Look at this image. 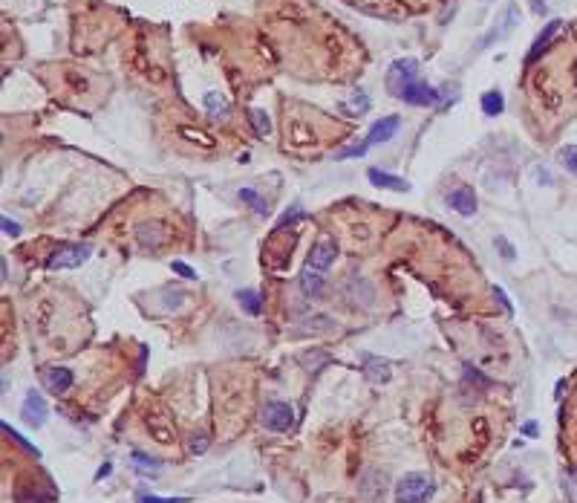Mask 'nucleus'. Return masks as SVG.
I'll return each instance as SVG.
<instances>
[{"mask_svg": "<svg viewBox=\"0 0 577 503\" xmlns=\"http://www.w3.org/2000/svg\"><path fill=\"white\" fill-rule=\"evenodd\" d=\"M136 500L139 503H188V498H159V495H148V492H142Z\"/></svg>", "mask_w": 577, "mask_h": 503, "instance_id": "26", "label": "nucleus"}, {"mask_svg": "<svg viewBox=\"0 0 577 503\" xmlns=\"http://www.w3.org/2000/svg\"><path fill=\"white\" fill-rule=\"evenodd\" d=\"M73 382H75V376H73V370H69V368H49L44 373V388L52 390L55 396L67 394V390L73 388Z\"/></svg>", "mask_w": 577, "mask_h": 503, "instance_id": "9", "label": "nucleus"}, {"mask_svg": "<svg viewBox=\"0 0 577 503\" xmlns=\"http://www.w3.org/2000/svg\"><path fill=\"white\" fill-rule=\"evenodd\" d=\"M263 425L269 431H289L294 425V411L289 402H269L263 411Z\"/></svg>", "mask_w": 577, "mask_h": 503, "instance_id": "4", "label": "nucleus"}, {"mask_svg": "<svg viewBox=\"0 0 577 503\" xmlns=\"http://www.w3.org/2000/svg\"><path fill=\"white\" fill-rule=\"evenodd\" d=\"M505 23L502 26H494V30H491L485 38H482V44H480V49H485V47H491L494 44V41H499V38H505L508 35L511 30H514V23H517V6H508L505 9V18H502Z\"/></svg>", "mask_w": 577, "mask_h": 503, "instance_id": "13", "label": "nucleus"}, {"mask_svg": "<svg viewBox=\"0 0 577 503\" xmlns=\"http://www.w3.org/2000/svg\"><path fill=\"white\" fill-rule=\"evenodd\" d=\"M110 471H113V466H110V463H104L102 469H98V471H95V480H102V478H107V474H110Z\"/></svg>", "mask_w": 577, "mask_h": 503, "instance_id": "33", "label": "nucleus"}, {"mask_svg": "<svg viewBox=\"0 0 577 503\" xmlns=\"http://www.w3.org/2000/svg\"><path fill=\"white\" fill-rule=\"evenodd\" d=\"M301 361H303V365H315V361H329V356L315 350V353H303V356H301Z\"/></svg>", "mask_w": 577, "mask_h": 503, "instance_id": "29", "label": "nucleus"}, {"mask_svg": "<svg viewBox=\"0 0 577 503\" xmlns=\"http://www.w3.org/2000/svg\"><path fill=\"white\" fill-rule=\"evenodd\" d=\"M335 255H338L335 241H318V243L312 246V255H309L306 267H312V269L323 272V269H329V263L335 260Z\"/></svg>", "mask_w": 577, "mask_h": 503, "instance_id": "7", "label": "nucleus"}, {"mask_svg": "<svg viewBox=\"0 0 577 503\" xmlns=\"http://www.w3.org/2000/svg\"><path fill=\"white\" fill-rule=\"evenodd\" d=\"M497 246L502 249V258L505 260H514V249H511V243L505 241V237H497Z\"/></svg>", "mask_w": 577, "mask_h": 503, "instance_id": "30", "label": "nucleus"}, {"mask_svg": "<svg viewBox=\"0 0 577 503\" xmlns=\"http://www.w3.org/2000/svg\"><path fill=\"white\" fill-rule=\"evenodd\" d=\"M15 500H18V503H49L52 495H40V492H35V486H21L18 492H15Z\"/></svg>", "mask_w": 577, "mask_h": 503, "instance_id": "19", "label": "nucleus"}, {"mask_svg": "<svg viewBox=\"0 0 577 503\" xmlns=\"http://www.w3.org/2000/svg\"><path fill=\"white\" fill-rule=\"evenodd\" d=\"M21 416H23V423L30 428H40L47 423V402H44V396H40L38 390H30V394H26V399L21 405Z\"/></svg>", "mask_w": 577, "mask_h": 503, "instance_id": "5", "label": "nucleus"}, {"mask_svg": "<svg viewBox=\"0 0 577 503\" xmlns=\"http://www.w3.org/2000/svg\"><path fill=\"white\" fill-rule=\"evenodd\" d=\"M531 6H534V12H537V15H543V12H545V3H543V0H531Z\"/></svg>", "mask_w": 577, "mask_h": 503, "instance_id": "36", "label": "nucleus"}, {"mask_svg": "<svg viewBox=\"0 0 577 503\" xmlns=\"http://www.w3.org/2000/svg\"><path fill=\"white\" fill-rule=\"evenodd\" d=\"M364 373H367V379L370 382H375V385H381V382H387L390 379V361H384V359H375V356H367V361H364Z\"/></svg>", "mask_w": 577, "mask_h": 503, "instance_id": "15", "label": "nucleus"}, {"mask_svg": "<svg viewBox=\"0 0 577 503\" xmlns=\"http://www.w3.org/2000/svg\"><path fill=\"white\" fill-rule=\"evenodd\" d=\"M171 269H174L176 275H182V278H188V281H191V278H196V272L188 267V263H182V260H174V263H171Z\"/></svg>", "mask_w": 577, "mask_h": 503, "instance_id": "28", "label": "nucleus"}, {"mask_svg": "<svg viewBox=\"0 0 577 503\" xmlns=\"http://www.w3.org/2000/svg\"><path fill=\"white\" fill-rule=\"evenodd\" d=\"M240 200H243V203H248L257 214H266V212H269V205H266V200L260 197L257 191H251V188H240Z\"/></svg>", "mask_w": 577, "mask_h": 503, "instance_id": "22", "label": "nucleus"}, {"mask_svg": "<svg viewBox=\"0 0 577 503\" xmlns=\"http://www.w3.org/2000/svg\"><path fill=\"white\" fill-rule=\"evenodd\" d=\"M87 258H90L87 243H61L49 255L47 269H75V267H81V263H87Z\"/></svg>", "mask_w": 577, "mask_h": 503, "instance_id": "3", "label": "nucleus"}, {"mask_svg": "<svg viewBox=\"0 0 577 503\" xmlns=\"http://www.w3.org/2000/svg\"><path fill=\"white\" fill-rule=\"evenodd\" d=\"M248 119H251V124H255L257 136H269V131H272V122H269V116H266V110L255 107V110H251V113H248Z\"/></svg>", "mask_w": 577, "mask_h": 503, "instance_id": "21", "label": "nucleus"}, {"mask_svg": "<svg viewBox=\"0 0 577 503\" xmlns=\"http://www.w3.org/2000/svg\"><path fill=\"white\" fill-rule=\"evenodd\" d=\"M133 463H136L139 469H153V471L159 469V460H150V457H145V454H139V451L133 454Z\"/></svg>", "mask_w": 577, "mask_h": 503, "instance_id": "27", "label": "nucleus"}, {"mask_svg": "<svg viewBox=\"0 0 577 503\" xmlns=\"http://www.w3.org/2000/svg\"><path fill=\"white\" fill-rule=\"evenodd\" d=\"M505 110V99H502V93L499 90H491L482 96V113L485 116H499Z\"/></svg>", "mask_w": 577, "mask_h": 503, "instance_id": "17", "label": "nucleus"}, {"mask_svg": "<svg viewBox=\"0 0 577 503\" xmlns=\"http://www.w3.org/2000/svg\"><path fill=\"white\" fill-rule=\"evenodd\" d=\"M205 107L211 110V116H214V119H220V116L225 119V116H228V107H231V104H228V99H225V96H220V93H205Z\"/></svg>", "mask_w": 577, "mask_h": 503, "instance_id": "16", "label": "nucleus"}, {"mask_svg": "<svg viewBox=\"0 0 577 503\" xmlns=\"http://www.w3.org/2000/svg\"><path fill=\"white\" fill-rule=\"evenodd\" d=\"M447 205L454 208L456 214H462V217L476 214V194H473V188L462 186V188H456V191H450V194H447Z\"/></svg>", "mask_w": 577, "mask_h": 503, "instance_id": "6", "label": "nucleus"}, {"mask_svg": "<svg viewBox=\"0 0 577 503\" xmlns=\"http://www.w3.org/2000/svg\"><path fill=\"white\" fill-rule=\"evenodd\" d=\"M367 148H370V142H361V145H349V148H344V150H338V153H335V159H349V157H364V153H367Z\"/></svg>", "mask_w": 577, "mask_h": 503, "instance_id": "24", "label": "nucleus"}, {"mask_svg": "<svg viewBox=\"0 0 577 503\" xmlns=\"http://www.w3.org/2000/svg\"><path fill=\"white\" fill-rule=\"evenodd\" d=\"M433 480L427 474L410 471L396 483V503H427L433 495Z\"/></svg>", "mask_w": 577, "mask_h": 503, "instance_id": "1", "label": "nucleus"}, {"mask_svg": "<svg viewBox=\"0 0 577 503\" xmlns=\"http://www.w3.org/2000/svg\"><path fill=\"white\" fill-rule=\"evenodd\" d=\"M367 177H370V183L378 186V188H390V191H399V194L410 191V183H407V179L392 177V174H387V171H378V168H370Z\"/></svg>", "mask_w": 577, "mask_h": 503, "instance_id": "12", "label": "nucleus"}, {"mask_svg": "<svg viewBox=\"0 0 577 503\" xmlns=\"http://www.w3.org/2000/svg\"><path fill=\"white\" fill-rule=\"evenodd\" d=\"M208 449V440L202 437V434H193V440H191V451H205Z\"/></svg>", "mask_w": 577, "mask_h": 503, "instance_id": "32", "label": "nucleus"}, {"mask_svg": "<svg viewBox=\"0 0 577 503\" xmlns=\"http://www.w3.org/2000/svg\"><path fill=\"white\" fill-rule=\"evenodd\" d=\"M557 159H560V165L566 168V171H572L577 177V145H563L557 150Z\"/></svg>", "mask_w": 577, "mask_h": 503, "instance_id": "20", "label": "nucleus"}, {"mask_svg": "<svg viewBox=\"0 0 577 503\" xmlns=\"http://www.w3.org/2000/svg\"><path fill=\"white\" fill-rule=\"evenodd\" d=\"M3 232H6L9 237H18V234H21V226H18L15 220H9V217H3Z\"/></svg>", "mask_w": 577, "mask_h": 503, "instance_id": "31", "label": "nucleus"}, {"mask_svg": "<svg viewBox=\"0 0 577 503\" xmlns=\"http://www.w3.org/2000/svg\"><path fill=\"white\" fill-rule=\"evenodd\" d=\"M237 298H240V306L248 313V315H260V310H263V301H260V295L255 289H243V292H237Z\"/></svg>", "mask_w": 577, "mask_h": 503, "instance_id": "18", "label": "nucleus"}, {"mask_svg": "<svg viewBox=\"0 0 577 503\" xmlns=\"http://www.w3.org/2000/svg\"><path fill=\"white\" fill-rule=\"evenodd\" d=\"M523 434L534 437V434H537V425H534V423H526V425H523Z\"/></svg>", "mask_w": 577, "mask_h": 503, "instance_id": "34", "label": "nucleus"}, {"mask_svg": "<svg viewBox=\"0 0 577 503\" xmlns=\"http://www.w3.org/2000/svg\"><path fill=\"white\" fill-rule=\"evenodd\" d=\"M563 390H566V379L557 382V390H554V399H563Z\"/></svg>", "mask_w": 577, "mask_h": 503, "instance_id": "35", "label": "nucleus"}, {"mask_svg": "<svg viewBox=\"0 0 577 503\" xmlns=\"http://www.w3.org/2000/svg\"><path fill=\"white\" fill-rule=\"evenodd\" d=\"M346 107H349V110H355V113L361 116L364 110L370 107V99H367V93H364V90H355V93H353V99L346 102Z\"/></svg>", "mask_w": 577, "mask_h": 503, "instance_id": "23", "label": "nucleus"}, {"mask_svg": "<svg viewBox=\"0 0 577 503\" xmlns=\"http://www.w3.org/2000/svg\"><path fill=\"white\" fill-rule=\"evenodd\" d=\"M557 30H560V21H548V23H545V30H543L537 38H534V47H531L528 55H526V64H534L548 47H552V38L557 35Z\"/></svg>", "mask_w": 577, "mask_h": 503, "instance_id": "10", "label": "nucleus"}, {"mask_svg": "<svg viewBox=\"0 0 577 503\" xmlns=\"http://www.w3.org/2000/svg\"><path fill=\"white\" fill-rule=\"evenodd\" d=\"M399 128H401V116H384V119H378V122L373 124V128H370L367 142H370V145L390 142V139L399 133Z\"/></svg>", "mask_w": 577, "mask_h": 503, "instance_id": "8", "label": "nucleus"}, {"mask_svg": "<svg viewBox=\"0 0 577 503\" xmlns=\"http://www.w3.org/2000/svg\"><path fill=\"white\" fill-rule=\"evenodd\" d=\"M401 99L407 104H436V102H439V90H433V87H427V84H421V81H413L410 87L404 90Z\"/></svg>", "mask_w": 577, "mask_h": 503, "instance_id": "11", "label": "nucleus"}, {"mask_svg": "<svg viewBox=\"0 0 577 503\" xmlns=\"http://www.w3.org/2000/svg\"><path fill=\"white\" fill-rule=\"evenodd\" d=\"M416 76H419V61L416 58H399V61H392L390 69H387V90L396 96V99H401L404 90L416 81Z\"/></svg>", "mask_w": 577, "mask_h": 503, "instance_id": "2", "label": "nucleus"}, {"mask_svg": "<svg viewBox=\"0 0 577 503\" xmlns=\"http://www.w3.org/2000/svg\"><path fill=\"white\" fill-rule=\"evenodd\" d=\"M323 275L318 272V269H312V267H306L303 272H301V289L306 292L309 298H320L323 295Z\"/></svg>", "mask_w": 577, "mask_h": 503, "instance_id": "14", "label": "nucleus"}, {"mask_svg": "<svg viewBox=\"0 0 577 503\" xmlns=\"http://www.w3.org/2000/svg\"><path fill=\"white\" fill-rule=\"evenodd\" d=\"M3 431H6V434H9V440H15V443L21 445V449H23V451H30V454H35V457H40V451L35 449V445H32V443H26V440H23V437L18 434V431H12V428H9L6 423H3Z\"/></svg>", "mask_w": 577, "mask_h": 503, "instance_id": "25", "label": "nucleus"}]
</instances>
